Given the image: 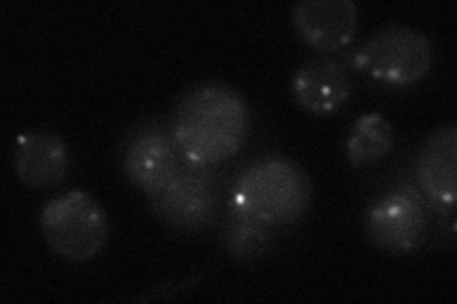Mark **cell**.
<instances>
[{"mask_svg":"<svg viewBox=\"0 0 457 304\" xmlns=\"http://www.w3.org/2000/svg\"><path fill=\"white\" fill-rule=\"evenodd\" d=\"M292 21L307 46L332 53L353 42L359 29V6L353 0H302L292 8Z\"/></svg>","mask_w":457,"mask_h":304,"instance_id":"ba28073f","label":"cell"},{"mask_svg":"<svg viewBox=\"0 0 457 304\" xmlns=\"http://www.w3.org/2000/svg\"><path fill=\"white\" fill-rule=\"evenodd\" d=\"M312 183L302 164L284 156H267L250 164L235 183L231 211L273 226L302 219L311 206Z\"/></svg>","mask_w":457,"mask_h":304,"instance_id":"7a4b0ae2","label":"cell"},{"mask_svg":"<svg viewBox=\"0 0 457 304\" xmlns=\"http://www.w3.org/2000/svg\"><path fill=\"white\" fill-rule=\"evenodd\" d=\"M418 183L428 206L438 213H453L457 200V126L436 127L423 143L416 164Z\"/></svg>","mask_w":457,"mask_h":304,"instance_id":"9c48e42d","label":"cell"},{"mask_svg":"<svg viewBox=\"0 0 457 304\" xmlns=\"http://www.w3.org/2000/svg\"><path fill=\"white\" fill-rule=\"evenodd\" d=\"M156 219L185 234L206 230L218 210V186L210 168L181 162L161 188L147 194Z\"/></svg>","mask_w":457,"mask_h":304,"instance_id":"277c9868","label":"cell"},{"mask_svg":"<svg viewBox=\"0 0 457 304\" xmlns=\"http://www.w3.org/2000/svg\"><path fill=\"white\" fill-rule=\"evenodd\" d=\"M425 198L416 188L396 186L366 208L364 228L379 250L393 255L416 251L427 234Z\"/></svg>","mask_w":457,"mask_h":304,"instance_id":"8992f818","label":"cell"},{"mask_svg":"<svg viewBox=\"0 0 457 304\" xmlns=\"http://www.w3.org/2000/svg\"><path fill=\"white\" fill-rule=\"evenodd\" d=\"M353 94L347 67L334 57H314L295 70L292 95L303 111L326 117L339 111Z\"/></svg>","mask_w":457,"mask_h":304,"instance_id":"30bf717a","label":"cell"},{"mask_svg":"<svg viewBox=\"0 0 457 304\" xmlns=\"http://www.w3.org/2000/svg\"><path fill=\"white\" fill-rule=\"evenodd\" d=\"M13 169L21 183L37 191L57 186L69 171L65 141L48 129H29L13 144Z\"/></svg>","mask_w":457,"mask_h":304,"instance_id":"8fae6325","label":"cell"},{"mask_svg":"<svg viewBox=\"0 0 457 304\" xmlns=\"http://www.w3.org/2000/svg\"><path fill=\"white\" fill-rule=\"evenodd\" d=\"M183 158L170 122H136L122 139L120 166L126 179L145 194L161 188L179 169Z\"/></svg>","mask_w":457,"mask_h":304,"instance_id":"52a82bcc","label":"cell"},{"mask_svg":"<svg viewBox=\"0 0 457 304\" xmlns=\"http://www.w3.org/2000/svg\"><path fill=\"white\" fill-rule=\"evenodd\" d=\"M221 240L228 255L240 263H253V260L265 259L275 243L269 226L245 219L233 211L221 228Z\"/></svg>","mask_w":457,"mask_h":304,"instance_id":"4fadbf2b","label":"cell"},{"mask_svg":"<svg viewBox=\"0 0 457 304\" xmlns=\"http://www.w3.org/2000/svg\"><path fill=\"white\" fill-rule=\"evenodd\" d=\"M206 276L204 270H196L193 274H187V276H183L179 280H171V282H166L162 285H156L153 287L151 292L143 293L139 297H134L132 300H137V302H145V300H162V299H171L176 297L179 293H185L189 292V289H193L196 283H200V280H203Z\"/></svg>","mask_w":457,"mask_h":304,"instance_id":"5bb4252c","label":"cell"},{"mask_svg":"<svg viewBox=\"0 0 457 304\" xmlns=\"http://www.w3.org/2000/svg\"><path fill=\"white\" fill-rule=\"evenodd\" d=\"M40 228L50 250L71 263H88L102 253L109 240L104 208L84 191L52 198L42 208Z\"/></svg>","mask_w":457,"mask_h":304,"instance_id":"3957f363","label":"cell"},{"mask_svg":"<svg viewBox=\"0 0 457 304\" xmlns=\"http://www.w3.org/2000/svg\"><path fill=\"white\" fill-rule=\"evenodd\" d=\"M395 147V127L381 112H368L354 120L345 143L347 160L362 168L383 160Z\"/></svg>","mask_w":457,"mask_h":304,"instance_id":"7c38bea8","label":"cell"},{"mask_svg":"<svg viewBox=\"0 0 457 304\" xmlns=\"http://www.w3.org/2000/svg\"><path fill=\"white\" fill-rule=\"evenodd\" d=\"M356 65L383 84L411 86L431 70V40L408 25L383 27L368 38L356 55Z\"/></svg>","mask_w":457,"mask_h":304,"instance_id":"5b68a950","label":"cell"},{"mask_svg":"<svg viewBox=\"0 0 457 304\" xmlns=\"http://www.w3.org/2000/svg\"><path fill=\"white\" fill-rule=\"evenodd\" d=\"M250 124L248 101L233 86L200 82L179 97L170 129L183 162L212 168L240 152Z\"/></svg>","mask_w":457,"mask_h":304,"instance_id":"6da1fadb","label":"cell"}]
</instances>
